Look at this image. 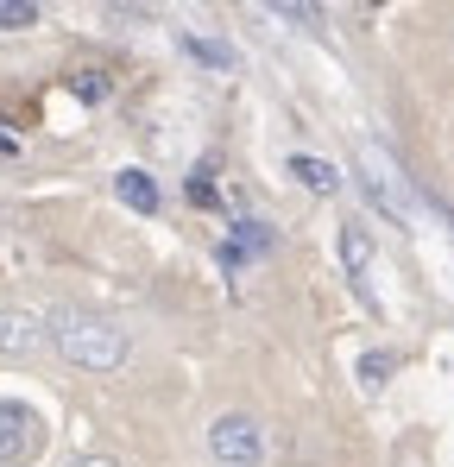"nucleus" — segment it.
I'll list each match as a JSON object with an SVG mask.
<instances>
[{"label":"nucleus","instance_id":"39448f33","mask_svg":"<svg viewBox=\"0 0 454 467\" xmlns=\"http://www.w3.org/2000/svg\"><path fill=\"white\" fill-rule=\"evenodd\" d=\"M38 341H45V322L32 310H0V354L19 360V354H32Z\"/></svg>","mask_w":454,"mask_h":467},{"label":"nucleus","instance_id":"f8f14e48","mask_svg":"<svg viewBox=\"0 0 454 467\" xmlns=\"http://www.w3.org/2000/svg\"><path fill=\"white\" fill-rule=\"evenodd\" d=\"M190 202H215V183H209V171H196V183H190Z\"/></svg>","mask_w":454,"mask_h":467},{"label":"nucleus","instance_id":"7ed1b4c3","mask_svg":"<svg viewBox=\"0 0 454 467\" xmlns=\"http://www.w3.org/2000/svg\"><path fill=\"white\" fill-rule=\"evenodd\" d=\"M38 449H45V423H38V410L0 398V467H26Z\"/></svg>","mask_w":454,"mask_h":467},{"label":"nucleus","instance_id":"423d86ee","mask_svg":"<svg viewBox=\"0 0 454 467\" xmlns=\"http://www.w3.org/2000/svg\"><path fill=\"white\" fill-rule=\"evenodd\" d=\"M291 177H297L303 190H315V196H335V190H341L335 164H328V158H309V152H297V158H291Z\"/></svg>","mask_w":454,"mask_h":467},{"label":"nucleus","instance_id":"9d476101","mask_svg":"<svg viewBox=\"0 0 454 467\" xmlns=\"http://www.w3.org/2000/svg\"><path fill=\"white\" fill-rule=\"evenodd\" d=\"M385 373H391V354H366V360H360V379H366V386H378Z\"/></svg>","mask_w":454,"mask_h":467},{"label":"nucleus","instance_id":"1a4fd4ad","mask_svg":"<svg viewBox=\"0 0 454 467\" xmlns=\"http://www.w3.org/2000/svg\"><path fill=\"white\" fill-rule=\"evenodd\" d=\"M38 19V6L32 0H0V32H13V26H32Z\"/></svg>","mask_w":454,"mask_h":467},{"label":"nucleus","instance_id":"f03ea898","mask_svg":"<svg viewBox=\"0 0 454 467\" xmlns=\"http://www.w3.org/2000/svg\"><path fill=\"white\" fill-rule=\"evenodd\" d=\"M360 183H366V196L391 222H410V177H404V164L385 152L378 140H360Z\"/></svg>","mask_w":454,"mask_h":467},{"label":"nucleus","instance_id":"20e7f679","mask_svg":"<svg viewBox=\"0 0 454 467\" xmlns=\"http://www.w3.org/2000/svg\"><path fill=\"white\" fill-rule=\"evenodd\" d=\"M209 455L227 462V467H253L259 455H265V430H259L253 417H240V410H233V417H222V423L209 430Z\"/></svg>","mask_w":454,"mask_h":467},{"label":"nucleus","instance_id":"9b49d317","mask_svg":"<svg viewBox=\"0 0 454 467\" xmlns=\"http://www.w3.org/2000/svg\"><path fill=\"white\" fill-rule=\"evenodd\" d=\"M190 51H196V57H202V64H222V70H227V64H233V57H227L222 45H202V38H196V45H190Z\"/></svg>","mask_w":454,"mask_h":467},{"label":"nucleus","instance_id":"6e6552de","mask_svg":"<svg viewBox=\"0 0 454 467\" xmlns=\"http://www.w3.org/2000/svg\"><path fill=\"white\" fill-rule=\"evenodd\" d=\"M341 259H347V272H354V278H366V272H373V240H366L360 222H354V228H341Z\"/></svg>","mask_w":454,"mask_h":467},{"label":"nucleus","instance_id":"f257e3e1","mask_svg":"<svg viewBox=\"0 0 454 467\" xmlns=\"http://www.w3.org/2000/svg\"><path fill=\"white\" fill-rule=\"evenodd\" d=\"M45 335L57 341V354L82 367V373H114L120 360H127V335L108 322V316L95 310H76V304H57V310L45 316Z\"/></svg>","mask_w":454,"mask_h":467},{"label":"nucleus","instance_id":"0eeeda50","mask_svg":"<svg viewBox=\"0 0 454 467\" xmlns=\"http://www.w3.org/2000/svg\"><path fill=\"white\" fill-rule=\"evenodd\" d=\"M114 190H120V202H127V209L158 215V183H151L146 171H120V177H114Z\"/></svg>","mask_w":454,"mask_h":467},{"label":"nucleus","instance_id":"ddd939ff","mask_svg":"<svg viewBox=\"0 0 454 467\" xmlns=\"http://www.w3.org/2000/svg\"><path fill=\"white\" fill-rule=\"evenodd\" d=\"M70 467H120V462H108V455H88V462H70Z\"/></svg>","mask_w":454,"mask_h":467}]
</instances>
